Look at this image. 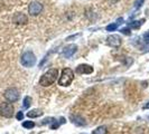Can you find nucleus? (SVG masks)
<instances>
[{"mask_svg": "<svg viewBox=\"0 0 149 134\" xmlns=\"http://www.w3.org/2000/svg\"><path fill=\"white\" fill-rule=\"evenodd\" d=\"M58 76V71L56 68H52V69H48L47 72L45 73L39 79V84L44 86V87H47V86H51L57 78Z\"/></svg>", "mask_w": 149, "mask_h": 134, "instance_id": "obj_1", "label": "nucleus"}, {"mask_svg": "<svg viewBox=\"0 0 149 134\" xmlns=\"http://www.w3.org/2000/svg\"><path fill=\"white\" fill-rule=\"evenodd\" d=\"M73 79H74V73H73V71L71 68H64L63 71H62L61 76H60L58 84L61 86L66 87V86L71 85V83L73 82Z\"/></svg>", "mask_w": 149, "mask_h": 134, "instance_id": "obj_2", "label": "nucleus"}, {"mask_svg": "<svg viewBox=\"0 0 149 134\" xmlns=\"http://www.w3.org/2000/svg\"><path fill=\"white\" fill-rule=\"evenodd\" d=\"M20 62L25 67H33L36 64V57L32 52H26L22 54Z\"/></svg>", "mask_w": 149, "mask_h": 134, "instance_id": "obj_3", "label": "nucleus"}, {"mask_svg": "<svg viewBox=\"0 0 149 134\" xmlns=\"http://www.w3.org/2000/svg\"><path fill=\"white\" fill-rule=\"evenodd\" d=\"M0 115L3 117H12L14 115V106L10 103H2L0 104Z\"/></svg>", "mask_w": 149, "mask_h": 134, "instance_id": "obj_4", "label": "nucleus"}, {"mask_svg": "<svg viewBox=\"0 0 149 134\" xmlns=\"http://www.w3.org/2000/svg\"><path fill=\"white\" fill-rule=\"evenodd\" d=\"M3 96H5V98H6L9 103H14V102L18 101V98H19V92H18L16 88L11 87V88L6 90V92H5V94H3Z\"/></svg>", "mask_w": 149, "mask_h": 134, "instance_id": "obj_5", "label": "nucleus"}, {"mask_svg": "<svg viewBox=\"0 0 149 134\" xmlns=\"http://www.w3.org/2000/svg\"><path fill=\"white\" fill-rule=\"evenodd\" d=\"M43 10V6L42 3L37 2V1H33L30 2L29 7H28V12L30 16H38Z\"/></svg>", "mask_w": 149, "mask_h": 134, "instance_id": "obj_6", "label": "nucleus"}, {"mask_svg": "<svg viewBox=\"0 0 149 134\" xmlns=\"http://www.w3.org/2000/svg\"><path fill=\"white\" fill-rule=\"evenodd\" d=\"M106 42L109 46L111 47H119L121 45V38L120 36L118 35H110L108 38H106Z\"/></svg>", "mask_w": 149, "mask_h": 134, "instance_id": "obj_7", "label": "nucleus"}, {"mask_svg": "<svg viewBox=\"0 0 149 134\" xmlns=\"http://www.w3.org/2000/svg\"><path fill=\"white\" fill-rule=\"evenodd\" d=\"M76 51H77V46L74 45V44H72V45H68V46H66V47L64 48L63 55L65 57L70 58V57H72L75 53H76Z\"/></svg>", "mask_w": 149, "mask_h": 134, "instance_id": "obj_8", "label": "nucleus"}, {"mask_svg": "<svg viewBox=\"0 0 149 134\" xmlns=\"http://www.w3.org/2000/svg\"><path fill=\"white\" fill-rule=\"evenodd\" d=\"M76 73L77 74H91L93 73V67H91L90 65H85V64H82V65H79L76 67Z\"/></svg>", "mask_w": 149, "mask_h": 134, "instance_id": "obj_9", "label": "nucleus"}, {"mask_svg": "<svg viewBox=\"0 0 149 134\" xmlns=\"http://www.w3.org/2000/svg\"><path fill=\"white\" fill-rule=\"evenodd\" d=\"M12 20L15 24H17V25H24V24H26L27 22V16L25 15V13H21V12H18V13H16L15 16H14V18H12Z\"/></svg>", "mask_w": 149, "mask_h": 134, "instance_id": "obj_10", "label": "nucleus"}, {"mask_svg": "<svg viewBox=\"0 0 149 134\" xmlns=\"http://www.w3.org/2000/svg\"><path fill=\"white\" fill-rule=\"evenodd\" d=\"M41 115H43V111L42 110H33V111H30V112H28L27 113V116L28 117H30V119H35V117H39Z\"/></svg>", "mask_w": 149, "mask_h": 134, "instance_id": "obj_11", "label": "nucleus"}, {"mask_svg": "<svg viewBox=\"0 0 149 134\" xmlns=\"http://www.w3.org/2000/svg\"><path fill=\"white\" fill-rule=\"evenodd\" d=\"M144 21H145V19H142L141 21H132V22L129 24V27L132 28V29H138V28H140V26L144 24Z\"/></svg>", "mask_w": 149, "mask_h": 134, "instance_id": "obj_12", "label": "nucleus"}, {"mask_svg": "<svg viewBox=\"0 0 149 134\" xmlns=\"http://www.w3.org/2000/svg\"><path fill=\"white\" fill-rule=\"evenodd\" d=\"M72 120H73V123L77 124V125H84L85 124V121L82 117H80V116H75V117L73 116Z\"/></svg>", "mask_w": 149, "mask_h": 134, "instance_id": "obj_13", "label": "nucleus"}, {"mask_svg": "<svg viewBox=\"0 0 149 134\" xmlns=\"http://www.w3.org/2000/svg\"><path fill=\"white\" fill-rule=\"evenodd\" d=\"M92 134H106V126H99L96 130L93 131Z\"/></svg>", "mask_w": 149, "mask_h": 134, "instance_id": "obj_14", "label": "nucleus"}, {"mask_svg": "<svg viewBox=\"0 0 149 134\" xmlns=\"http://www.w3.org/2000/svg\"><path fill=\"white\" fill-rule=\"evenodd\" d=\"M30 104H32V98H30L29 96H26V97L24 98V104H22V107H24V108H28V107L30 106Z\"/></svg>", "mask_w": 149, "mask_h": 134, "instance_id": "obj_15", "label": "nucleus"}, {"mask_svg": "<svg viewBox=\"0 0 149 134\" xmlns=\"http://www.w3.org/2000/svg\"><path fill=\"white\" fill-rule=\"evenodd\" d=\"M22 126H24L25 129H33V127L35 126V123H34L33 121H25V122L22 123Z\"/></svg>", "mask_w": 149, "mask_h": 134, "instance_id": "obj_16", "label": "nucleus"}, {"mask_svg": "<svg viewBox=\"0 0 149 134\" xmlns=\"http://www.w3.org/2000/svg\"><path fill=\"white\" fill-rule=\"evenodd\" d=\"M118 25L117 24H111V25H109V26H106V30L108 31H114L117 29Z\"/></svg>", "mask_w": 149, "mask_h": 134, "instance_id": "obj_17", "label": "nucleus"}, {"mask_svg": "<svg viewBox=\"0 0 149 134\" xmlns=\"http://www.w3.org/2000/svg\"><path fill=\"white\" fill-rule=\"evenodd\" d=\"M145 0H137L136 2H135V8H139V7H141V5H142V2H144Z\"/></svg>", "mask_w": 149, "mask_h": 134, "instance_id": "obj_18", "label": "nucleus"}, {"mask_svg": "<svg viewBox=\"0 0 149 134\" xmlns=\"http://www.w3.org/2000/svg\"><path fill=\"white\" fill-rule=\"evenodd\" d=\"M144 40L146 44H149V31H147L145 35H144Z\"/></svg>", "mask_w": 149, "mask_h": 134, "instance_id": "obj_19", "label": "nucleus"}, {"mask_svg": "<svg viewBox=\"0 0 149 134\" xmlns=\"http://www.w3.org/2000/svg\"><path fill=\"white\" fill-rule=\"evenodd\" d=\"M16 117H17L18 121H21V120L24 119V114H22V112H18L17 115H16Z\"/></svg>", "mask_w": 149, "mask_h": 134, "instance_id": "obj_20", "label": "nucleus"}, {"mask_svg": "<svg viewBox=\"0 0 149 134\" xmlns=\"http://www.w3.org/2000/svg\"><path fill=\"white\" fill-rule=\"evenodd\" d=\"M121 31H122V34H125V35H130V34H131L129 28H123V29H121Z\"/></svg>", "mask_w": 149, "mask_h": 134, "instance_id": "obj_21", "label": "nucleus"}, {"mask_svg": "<svg viewBox=\"0 0 149 134\" xmlns=\"http://www.w3.org/2000/svg\"><path fill=\"white\" fill-rule=\"evenodd\" d=\"M145 108H149V102L146 104V105H145Z\"/></svg>", "mask_w": 149, "mask_h": 134, "instance_id": "obj_22", "label": "nucleus"}, {"mask_svg": "<svg viewBox=\"0 0 149 134\" xmlns=\"http://www.w3.org/2000/svg\"><path fill=\"white\" fill-rule=\"evenodd\" d=\"M111 2H117V1H119V0H110Z\"/></svg>", "mask_w": 149, "mask_h": 134, "instance_id": "obj_23", "label": "nucleus"}]
</instances>
